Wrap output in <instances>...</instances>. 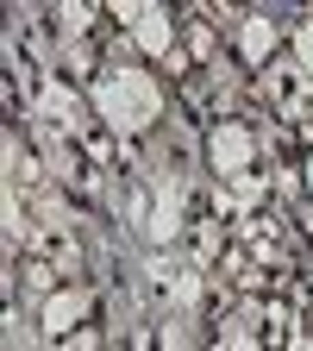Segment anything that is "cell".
<instances>
[{
	"label": "cell",
	"instance_id": "cell-1",
	"mask_svg": "<svg viewBox=\"0 0 313 351\" xmlns=\"http://www.w3.org/2000/svg\"><path fill=\"white\" fill-rule=\"evenodd\" d=\"M88 107H95V119L107 132H119V138H157L163 119H169V95L163 82L145 69V63H125V69H107L95 88H88Z\"/></svg>",
	"mask_w": 313,
	"mask_h": 351
},
{
	"label": "cell",
	"instance_id": "cell-8",
	"mask_svg": "<svg viewBox=\"0 0 313 351\" xmlns=\"http://www.w3.org/2000/svg\"><path fill=\"white\" fill-rule=\"evenodd\" d=\"M301 176H307V201H313V151H301Z\"/></svg>",
	"mask_w": 313,
	"mask_h": 351
},
{
	"label": "cell",
	"instance_id": "cell-7",
	"mask_svg": "<svg viewBox=\"0 0 313 351\" xmlns=\"http://www.w3.org/2000/svg\"><path fill=\"white\" fill-rule=\"evenodd\" d=\"M151 326H157V351H207L213 345V339H201V320L195 314H163Z\"/></svg>",
	"mask_w": 313,
	"mask_h": 351
},
{
	"label": "cell",
	"instance_id": "cell-4",
	"mask_svg": "<svg viewBox=\"0 0 313 351\" xmlns=\"http://www.w3.org/2000/svg\"><path fill=\"white\" fill-rule=\"evenodd\" d=\"M132 44H138V57L163 63L175 44H182V13H169V7H157V0H145V19L132 25Z\"/></svg>",
	"mask_w": 313,
	"mask_h": 351
},
{
	"label": "cell",
	"instance_id": "cell-9",
	"mask_svg": "<svg viewBox=\"0 0 313 351\" xmlns=\"http://www.w3.org/2000/svg\"><path fill=\"white\" fill-rule=\"evenodd\" d=\"M295 351H313V339H301V345H295Z\"/></svg>",
	"mask_w": 313,
	"mask_h": 351
},
{
	"label": "cell",
	"instance_id": "cell-6",
	"mask_svg": "<svg viewBox=\"0 0 313 351\" xmlns=\"http://www.w3.org/2000/svg\"><path fill=\"white\" fill-rule=\"evenodd\" d=\"M182 51L195 57V69H213L219 57H226V51H219V32H213V19H207L201 7H182Z\"/></svg>",
	"mask_w": 313,
	"mask_h": 351
},
{
	"label": "cell",
	"instance_id": "cell-3",
	"mask_svg": "<svg viewBox=\"0 0 313 351\" xmlns=\"http://www.w3.org/2000/svg\"><path fill=\"white\" fill-rule=\"evenodd\" d=\"M282 51H288L282 7H251V13H245V25H238V38H232V57H238V69H245V75H263V69H270Z\"/></svg>",
	"mask_w": 313,
	"mask_h": 351
},
{
	"label": "cell",
	"instance_id": "cell-10",
	"mask_svg": "<svg viewBox=\"0 0 313 351\" xmlns=\"http://www.w3.org/2000/svg\"><path fill=\"white\" fill-rule=\"evenodd\" d=\"M207 351H226V345H219V339H213V345H207Z\"/></svg>",
	"mask_w": 313,
	"mask_h": 351
},
{
	"label": "cell",
	"instance_id": "cell-2",
	"mask_svg": "<svg viewBox=\"0 0 313 351\" xmlns=\"http://www.w3.org/2000/svg\"><path fill=\"white\" fill-rule=\"evenodd\" d=\"M201 163H207V176L213 182H238V176H251V169H263V145H257V125L251 119H213L207 132H201Z\"/></svg>",
	"mask_w": 313,
	"mask_h": 351
},
{
	"label": "cell",
	"instance_id": "cell-5",
	"mask_svg": "<svg viewBox=\"0 0 313 351\" xmlns=\"http://www.w3.org/2000/svg\"><path fill=\"white\" fill-rule=\"evenodd\" d=\"M226 251H232V226L219 213H195L188 219V263H195V270H219Z\"/></svg>",
	"mask_w": 313,
	"mask_h": 351
}]
</instances>
